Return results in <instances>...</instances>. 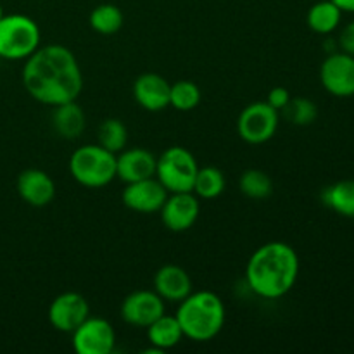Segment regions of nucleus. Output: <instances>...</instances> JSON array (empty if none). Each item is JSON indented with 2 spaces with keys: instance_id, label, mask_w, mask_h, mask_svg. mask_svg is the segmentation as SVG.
<instances>
[{
  "instance_id": "f257e3e1",
  "label": "nucleus",
  "mask_w": 354,
  "mask_h": 354,
  "mask_svg": "<svg viewBox=\"0 0 354 354\" xmlns=\"http://www.w3.org/2000/svg\"><path fill=\"white\" fill-rule=\"evenodd\" d=\"M24 90L45 106L76 100L83 90V75L78 59L64 45L38 47L23 68Z\"/></svg>"
},
{
  "instance_id": "f03ea898",
  "label": "nucleus",
  "mask_w": 354,
  "mask_h": 354,
  "mask_svg": "<svg viewBox=\"0 0 354 354\" xmlns=\"http://www.w3.org/2000/svg\"><path fill=\"white\" fill-rule=\"evenodd\" d=\"M299 277V256L287 242H266L245 266V280L256 296L279 299L292 290Z\"/></svg>"
},
{
  "instance_id": "7ed1b4c3",
  "label": "nucleus",
  "mask_w": 354,
  "mask_h": 354,
  "mask_svg": "<svg viewBox=\"0 0 354 354\" xmlns=\"http://www.w3.org/2000/svg\"><path fill=\"white\" fill-rule=\"evenodd\" d=\"M178 304L175 317L182 327L183 337L196 342H207L216 337L223 328L227 311L218 294L211 290L190 292Z\"/></svg>"
},
{
  "instance_id": "20e7f679",
  "label": "nucleus",
  "mask_w": 354,
  "mask_h": 354,
  "mask_svg": "<svg viewBox=\"0 0 354 354\" xmlns=\"http://www.w3.org/2000/svg\"><path fill=\"white\" fill-rule=\"evenodd\" d=\"M69 173L86 189H102L116 178V154L99 144L82 145L69 158Z\"/></svg>"
},
{
  "instance_id": "39448f33",
  "label": "nucleus",
  "mask_w": 354,
  "mask_h": 354,
  "mask_svg": "<svg viewBox=\"0 0 354 354\" xmlns=\"http://www.w3.org/2000/svg\"><path fill=\"white\" fill-rule=\"evenodd\" d=\"M40 47V28L24 14H10L0 19V57L9 61L28 59Z\"/></svg>"
},
{
  "instance_id": "423d86ee",
  "label": "nucleus",
  "mask_w": 354,
  "mask_h": 354,
  "mask_svg": "<svg viewBox=\"0 0 354 354\" xmlns=\"http://www.w3.org/2000/svg\"><path fill=\"white\" fill-rule=\"evenodd\" d=\"M197 169L199 166L192 152L180 145H173L156 161V178L168 194L192 192Z\"/></svg>"
},
{
  "instance_id": "0eeeda50",
  "label": "nucleus",
  "mask_w": 354,
  "mask_h": 354,
  "mask_svg": "<svg viewBox=\"0 0 354 354\" xmlns=\"http://www.w3.org/2000/svg\"><path fill=\"white\" fill-rule=\"evenodd\" d=\"M280 123V113L266 100L252 102L242 109L237 120V133L245 144L261 145L272 140Z\"/></svg>"
},
{
  "instance_id": "6e6552de",
  "label": "nucleus",
  "mask_w": 354,
  "mask_h": 354,
  "mask_svg": "<svg viewBox=\"0 0 354 354\" xmlns=\"http://www.w3.org/2000/svg\"><path fill=\"white\" fill-rule=\"evenodd\" d=\"M73 334V349L78 354H111L116 344L113 325L100 317H88Z\"/></svg>"
},
{
  "instance_id": "1a4fd4ad",
  "label": "nucleus",
  "mask_w": 354,
  "mask_h": 354,
  "mask_svg": "<svg viewBox=\"0 0 354 354\" xmlns=\"http://www.w3.org/2000/svg\"><path fill=\"white\" fill-rule=\"evenodd\" d=\"M322 86L330 95L348 99L354 95V55L330 52L320 68Z\"/></svg>"
},
{
  "instance_id": "9d476101",
  "label": "nucleus",
  "mask_w": 354,
  "mask_h": 354,
  "mask_svg": "<svg viewBox=\"0 0 354 354\" xmlns=\"http://www.w3.org/2000/svg\"><path fill=\"white\" fill-rule=\"evenodd\" d=\"M90 317L88 301L80 292H62L55 297L48 308V322L52 327L64 334H71L76 327Z\"/></svg>"
},
{
  "instance_id": "9b49d317",
  "label": "nucleus",
  "mask_w": 354,
  "mask_h": 354,
  "mask_svg": "<svg viewBox=\"0 0 354 354\" xmlns=\"http://www.w3.org/2000/svg\"><path fill=\"white\" fill-rule=\"evenodd\" d=\"M165 315V299L156 290H135L121 303V318L131 327L147 328Z\"/></svg>"
},
{
  "instance_id": "f8f14e48",
  "label": "nucleus",
  "mask_w": 354,
  "mask_h": 354,
  "mask_svg": "<svg viewBox=\"0 0 354 354\" xmlns=\"http://www.w3.org/2000/svg\"><path fill=\"white\" fill-rule=\"evenodd\" d=\"M159 213H161L162 225L168 230L182 234L196 225L201 213V204L192 192H175L166 197Z\"/></svg>"
},
{
  "instance_id": "ddd939ff",
  "label": "nucleus",
  "mask_w": 354,
  "mask_h": 354,
  "mask_svg": "<svg viewBox=\"0 0 354 354\" xmlns=\"http://www.w3.org/2000/svg\"><path fill=\"white\" fill-rule=\"evenodd\" d=\"M168 197V190L161 185L156 176L138 182L127 183L121 194V201L128 209L135 213H158Z\"/></svg>"
},
{
  "instance_id": "4468645a",
  "label": "nucleus",
  "mask_w": 354,
  "mask_h": 354,
  "mask_svg": "<svg viewBox=\"0 0 354 354\" xmlns=\"http://www.w3.org/2000/svg\"><path fill=\"white\" fill-rule=\"evenodd\" d=\"M17 194L33 207H45L54 201L55 183L48 173L38 168H28L17 176Z\"/></svg>"
},
{
  "instance_id": "2eb2a0df",
  "label": "nucleus",
  "mask_w": 354,
  "mask_h": 354,
  "mask_svg": "<svg viewBox=\"0 0 354 354\" xmlns=\"http://www.w3.org/2000/svg\"><path fill=\"white\" fill-rule=\"evenodd\" d=\"M169 90L171 83L158 73H144L133 83L135 100L149 113H159L169 107Z\"/></svg>"
},
{
  "instance_id": "dca6fc26",
  "label": "nucleus",
  "mask_w": 354,
  "mask_h": 354,
  "mask_svg": "<svg viewBox=\"0 0 354 354\" xmlns=\"http://www.w3.org/2000/svg\"><path fill=\"white\" fill-rule=\"evenodd\" d=\"M156 161L158 158L147 149L124 147L120 154H116V178L124 183L152 178L156 176Z\"/></svg>"
},
{
  "instance_id": "f3484780",
  "label": "nucleus",
  "mask_w": 354,
  "mask_h": 354,
  "mask_svg": "<svg viewBox=\"0 0 354 354\" xmlns=\"http://www.w3.org/2000/svg\"><path fill=\"white\" fill-rule=\"evenodd\" d=\"M192 279L178 265H165L156 272L154 290L169 303H182L192 292Z\"/></svg>"
},
{
  "instance_id": "a211bd4d",
  "label": "nucleus",
  "mask_w": 354,
  "mask_h": 354,
  "mask_svg": "<svg viewBox=\"0 0 354 354\" xmlns=\"http://www.w3.org/2000/svg\"><path fill=\"white\" fill-rule=\"evenodd\" d=\"M52 127L55 133L66 140H75L82 137L86 127V116L82 106H78L76 100L59 104L54 106V114H52Z\"/></svg>"
},
{
  "instance_id": "6ab92c4d",
  "label": "nucleus",
  "mask_w": 354,
  "mask_h": 354,
  "mask_svg": "<svg viewBox=\"0 0 354 354\" xmlns=\"http://www.w3.org/2000/svg\"><path fill=\"white\" fill-rule=\"evenodd\" d=\"M147 339L152 346L151 351L165 353L180 344V341L183 339V332L176 317L165 313L149 325Z\"/></svg>"
},
{
  "instance_id": "aec40b11",
  "label": "nucleus",
  "mask_w": 354,
  "mask_h": 354,
  "mask_svg": "<svg viewBox=\"0 0 354 354\" xmlns=\"http://www.w3.org/2000/svg\"><path fill=\"white\" fill-rule=\"evenodd\" d=\"M342 19V10L332 0H320L310 7L306 23L311 31L318 35H330L337 30Z\"/></svg>"
},
{
  "instance_id": "412c9836",
  "label": "nucleus",
  "mask_w": 354,
  "mask_h": 354,
  "mask_svg": "<svg viewBox=\"0 0 354 354\" xmlns=\"http://www.w3.org/2000/svg\"><path fill=\"white\" fill-rule=\"evenodd\" d=\"M322 203L344 218L354 220V180H341L322 192Z\"/></svg>"
},
{
  "instance_id": "4be33fe9",
  "label": "nucleus",
  "mask_w": 354,
  "mask_h": 354,
  "mask_svg": "<svg viewBox=\"0 0 354 354\" xmlns=\"http://www.w3.org/2000/svg\"><path fill=\"white\" fill-rule=\"evenodd\" d=\"M227 187V180L221 169L214 168V166H204V168L197 169L196 180H194V189L197 197L201 199H216L225 192Z\"/></svg>"
},
{
  "instance_id": "5701e85b",
  "label": "nucleus",
  "mask_w": 354,
  "mask_h": 354,
  "mask_svg": "<svg viewBox=\"0 0 354 354\" xmlns=\"http://www.w3.org/2000/svg\"><path fill=\"white\" fill-rule=\"evenodd\" d=\"M88 23L93 31L99 35H114L123 28L124 16L121 9L114 3H100L90 12Z\"/></svg>"
},
{
  "instance_id": "b1692460",
  "label": "nucleus",
  "mask_w": 354,
  "mask_h": 354,
  "mask_svg": "<svg viewBox=\"0 0 354 354\" xmlns=\"http://www.w3.org/2000/svg\"><path fill=\"white\" fill-rule=\"evenodd\" d=\"M97 140L100 147L107 149L113 154H120L128 144L127 124L118 118H107L97 128Z\"/></svg>"
},
{
  "instance_id": "393cba45",
  "label": "nucleus",
  "mask_w": 354,
  "mask_h": 354,
  "mask_svg": "<svg viewBox=\"0 0 354 354\" xmlns=\"http://www.w3.org/2000/svg\"><path fill=\"white\" fill-rule=\"evenodd\" d=\"M239 189L249 199H266L273 192V182L261 169H245L239 178Z\"/></svg>"
},
{
  "instance_id": "a878e982",
  "label": "nucleus",
  "mask_w": 354,
  "mask_h": 354,
  "mask_svg": "<svg viewBox=\"0 0 354 354\" xmlns=\"http://www.w3.org/2000/svg\"><path fill=\"white\" fill-rule=\"evenodd\" d=\"M201 99H203L201 88L190 80H180L173 83L169 90V106L182 113L196 109L201 104Z\"/></svg>"
},
{
  "instance_id": "bb28decb",
  "label": "nucleus",
  "mask_w": 354,
  "mask_h": 354,
  "mask_svg": "<svg viewBox=\"0 0 354 354\" xmlns=\"http://www.w3.org/2000/svg\"><path fill=\"white\" fill-rule=\"evenodd\" d=\"M282 113L296 127H308V124L315 123V120L318 118V107L308 97H294L283 107Z\"/></svg>"
},
{
  "instance_id": "cd10ccee",
  "label": "nucleus",
  "mask_w": 354,
  "mask_h": 354,
  "mask_svg": "<svg viewBox=\"0 0 354 354\" xmlns=\"http://www.w3.org/2000/svg\"><path fill=\"white\" fill-rule=\"evenodd\" d=\"M290 99H292V97H290L289 90H287L286 86H273V88L268 92L266 102H268L273 109H277L280 113V111L289 104Z\"/></svg>"
},
{
  "instance_id": "c85d7f7f",
  "label": "nucleus",
  "mask_w": 354,
  "mask_h": 354,
  "mask_svg": "<svg viewBox=\"0 0 354 354\" xmlns=\"http://www.w3.org/2000/svg\"><path fill=\"white\" fill-rule=\"evenodd\" d=\"M337 45L342 52L354 55V21H351V23L346 24V26L342 28L341 35H339Z\"/></svg>"
},
{
  "instance_id": "c756f323",
  "label": "nucleus",
  "mask_w": 354,
  "mask_h": 354,
  "mask_svg": "<svg viewBox=\"0 0 354 354\" xmlns=\"http://www.w3.org/2000/svg\"><path fill=\"white\" fill-rule=\"evenodd\" d=\"M342 12H354V0H332Z\"/></svg>"
},
{
  "instance_id": "7c9ffc66",
  "label": "nucleus",
  "mask_w": 354,
  "mask_h": 354,
  "mask_svg": "<svg viewBox=\"0 0 354 354\" xmlns=\"http://www.w3.org/2000/svg\"><path fill=\"white\" fill-rule=\"evenodd\" d=\"M3 17V10H2V6H0V19Z\"/></svg>"
}]
</instances>
